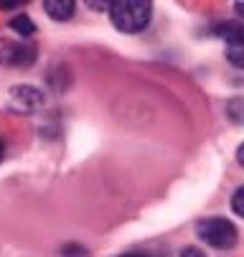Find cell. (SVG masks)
I'll use <instances>...</instances> for the list:
<instances>
[{
  "instance_id": "obj_7",
  "label": "cell",
  "mask_w": 244,
  "mask_h": 257,
  "mask_svg": "<svg viewBox=\"0 0 244 257\" xmlns=\"http://www.w3.org/2000/svg\"><path fill=\"white\" fill-rule=\"evenodd\" d=\"M11 28L16 31V33H21V39H28V36H33L36 33V26H33V21L23 13V16H16L13 21H11Z\"/></svg>"
},
{
  "instance_id": "obj_1",
  "label": "cell",
  "mask_w": 244,
  "mask_h": 257,
  "mask_svg": "<svg viewBox=\"0 0 244 257\" xmlns=\"http://www.w3.org/2000/svg\"><path fill=\"white\" fill-rule=\"evenodd\" d=\"M153 6L145 0H120L110 6V18L117 31L122 33H140L150 23Z\"/></svg>"
},
{
  "instance_id": "obj_11",
  "label": "cell",
  "mask_w": 244,
  "mask_h": 257,
  "mask_svg": "<svg viewBox=\"0 0 244 257\" xmlns=\"http://www.w3.org/2000/svg\"><path fill=\"white\" fill-rule=\"evenodd\" d=\"M181 257H206V254H203L198 247H188V249H183V252H181Z\"/></svg>"
},
{
  "instance_id": "obj_5",
  "label": "cell",
  "mask_w": 244,
  "mask_h": 257,
  "mask_svg": "<svg viewBox=\"0 0 244 257\" xmlns=\"http://www.w3.org/2000/svg\"><path fill=\"white\" fill-rule=\"evenodd\" d=\"M11 99L18 109H23V112H31V109H36L41 107L44 102V94L39 89H33V87H13L11 89Z\"/></svg>"
},
{
  "instance_id": "obj_12",
  "label": "cell",
  "mask_w": 244,
  "mask_h": 257,
  "mask_svg": "<svg viewBox=\"0 0 244 257\" xmlns=\"http://www.w3.org/2000/svg\"><path fill=\"white\" fill-rule=\"evenodd\" d=\"M236 161H239V166L244 168V143L239 145V151H236Z\"/></svg>"
},
{
  "instance_id": "obj_15",
  "label": "cell",
  "mask_w": 244,
  "mask_h": 257,
  "mask_svg": "<svg viewBox=\"0 0 244 257\" xmlns=\"http://www.w3.org/2000/svg\"><path fill=\"white\" fill-rule=\"evenodd\" d=\"M0 158H3V143H0Z\"/></svg>"
},
{
  "instance_id": "obj_13",
  "label": "cell",
  "mask_w": 244,
  "mask_h": 257,
  "mask_svg": "<svg viewBox=\"0 0 244 257\" xmlns=\"http://www.w3.org/2000/svg\"><path fill=\"white\" fill-rule=\"evenodd\" d=\"M122 257H148V254H140V252H127V254H122Z\"/></svg>"
},
{
  "instance_id": "obj_10",
  "label": "cell",
  "mask_w": 244,
  "mask_h": 257,
  "mask_svg": "<svg viewBox=\"0 0 244 257\" xmlns=\"http://www.w3.org/2000/svg\"><path fill=\"white\" fill-rule=\"evenodd\" d=\"M231 209H234V214L244 216V186L234 191V196H231Z\"/></svg>"
},
{
  "instance_id": "obj_4",
  "label": "cell",
  "mask_w": 244,
  "mask_h": 257,
  "mask_svg": "<svg viewBox=\"0 0 244 257\" xmlns=\"http://www.w3.org/2000/svg\"><path fill=\"white\" fill-rule=\"evenodd\" d=\"M0 61L3 64H23L28 66L33 61V49L28 44H13V41H0Z\"/></svg>"
},
{
  "instance_id": "obj_3",
  "label": "cell",
  "mask_w": 244,
  "mask_h": 257,
  "mask_svg": "<svg viewBox=\"0 0 244 257\" xmlns=\"http://www.w3.org/2000/svg\"><path fill=\"white\" fill-rule=\"evenodd\" d=\"M216 33L226 41V59L236 69H244V26L224 23V26H216Z\"/></svg>"
},
{
  "instance_id": "obj_6",
  "label": "cell",
  "mask_w": 244,
  "mask_h": 257,
  "mask_svg": "<svg viewBox=\"0 0 244 257\" xmlns=\"http://www.w3.org/2000/svg\"><path fill=\"white\" fill-rule=\"evenodd\" d=\"M44 11L54 21H69V18L74 16V3H72V0H46Z\"/></svg>"
},
{
  "instance_id": "obj_14",
  "label": "cell",
  "mask_w": 244,
  "mask_h": 257,
  "mask_svg": "<svg viewBox=\"0 0 244 257\" xmlns=\"http://www.w3.org/2000/svg\"><path fill=\"white\" fill-rule=\"evenodd\" d=\"M236 13H239V16H244V6H236Z\"/></svg>"
},
{
  "instance_id": "obj_9",
  "label": "cell",
  "mask_w": 244,
  "mask_h": 257,
  "mask_svg": "<svg viewBox=\"0 0 244 257\" xmlns=\"http://www.w3.org/2000/svg\"><path fill=\"white\" fill-rule=\"evenodd\" d=\"M61 257H89V252L82 247V244H66L64 249H61Z\"/></svg>"
},
{
  "instance_id": "obj_8",
  "label": "cell",
  "mask_w": 244,
  "mask_h": 257,
  "mask_svg": "<svg viewBox=\"0 0 244 257\" xmlns=\"http://www.w3.org/2000/svg\"><path fill=\"white\" fill-rule=\"evenodd\" d=\"M229 117L239 125H244V99H231L229 102Z\"/></svg>"
},
{
  "instance_id": "obj_2",
  "label": "cell",
  "mask_w": 244,
  "mask_h": 257,
  "mask_svg": "<svg viewBox=\"0 0 244 257\" xmlns=\"http://www.w3.org/2000/svg\"><path fill=\"white\" fill-rule=\"evenodd\" d=\"M198 237L206 242V244H211L216 249H231L236 244V227L229 222V219L224 216H211V219H203V222H198L196 227Z\"/></svg>"
}]
</instances>
